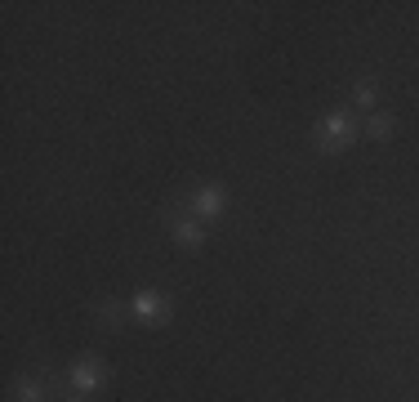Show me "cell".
Segmentation results:
<instances>
[{
  "instance_id": "8",
  "label": "cell",
  "mask_w": 419,
  "mask_h": 402,
  "mask_svg": "<svg viewBox=\"0 0 419 402\" xmlns=\"http://www.w3.org/2000/svg\"><path fill=\"white\" fill-rule=\"evenodd\" d=\"M98 322H103V326H121V309H116V304H103V309H98Z\"/></svg>"
},
{
  "instance_id": "6",
  "label": "cell",
  "mask_w": 419,
  "mask_h": 402,
  "mask_svg": "<svg viewBox=\"0 0 419 402\" xmlns=\"http://www.w3.org/2000/svg\"><path fill=\"white\" fill-rule=\"evenodd\" d=\"M18 402H45V384L41 380H23L18 384Z\"/></svg>"
},
{
  "instance_id": "10",
  "label": "cell",
  "mask_w": 419,
  "mask_h": 402,
  "mask_svg": "<svg viewBox=\"0 0 419 402\" xmlns=\"http://www.w3.org/2000/svg\"><path fill=\"white\" fill-rule=\"evenodd\" d=\"M63 402H85V398H63Z\"/></svg>"
},
{
  "instance_id": "9",
  "label": "cell",
  "mask_w": 419,
  "mask_h": 402,
  "mask_svg": "<svg viewBox=\"0 0 419 402\" xmlns=\"http://www.w3.org/2000/svg\"><path fill=\"white\" fill-rule=\"evenodd\" d=\"M357 103H361V108L375 103V86H371V81H361V86H357Z\"/></svg>"
},
{
  "instance_id": "3",
  "label": "cell",
  "mask_w": 419,
  "mask_h": 402,
  "mask_svg": "<svg viewBox=\"0 0 419 402\" xmlns=\"http://www.w3.org/2000/svg\"><path fill=\"white\" fill-rule=\"evenodd\" d=\"M72 380L80 384V389H98L103 384V362H94V358H80L72 366Z\"/></svg>"
},
{
  "instance_id": "5",
  "label": "cell",
  "mask_w": 419,
  "mask_h": 402,
  "mask_svg": "<svg viewBox=\"0 0 419 402\" xmlns=\"http://www.w3.org/2000/svg\"><path fill=\"white\" fill-rule=\"evenodd\" d=\"M134 313H139V317H157V313H161V299H157V291L134 295Z\"/></svg>"
},
{
  "instance_id": "4",
  "label": "cell",
  "mask_w": 419,
  "mask_h": 402,
  "mask_svg": "<svg viewBox=\"0 0 419 402\" xmlns=\"http://www.w3.org/2000/svg\"><path fill=\"white\" fill-rule=\"evenodd\" d=\"M219 206H223V197H219V188H214V183H206V188L192 197V210L201 215V220H214V215H219Z\"/></svg>"
},
{
  "instance_id": "2",
  "label": "cell",
  "mask_w": 419,
  "mask_h": 402,
  "mask_svg": "<svg viewBox=\"0 0 419 402\" xmlns=\"http://www.w3.org/2000/svg\"><path fill=\"white\" fill-rule=\"evenodd\" d=\"M170 232H174L179 242H188V246L206 242V224H201V220H192V215H174V220H170Z\"/></svg>"
},
{
  "instance_id": "7",
  "label": "cell",
  "mask_w": 419,
  "mask_h": 402,
  "mask_svg": "<svg viewBox=\"0 0 419 402\" xmlns=\"http://www.w3.org/2000/svg\"><path fill=\"white\" fill-rule=\"evenodd\" d=\"M371 134H375V139L393 134V116H388V112H375V116H371Z\"/></svg>"
},
{
  "instance_id": "1",
  "label": "cell",
  "mask_w": 419,
  "mask_h": 402,
  "mask_svg": "<svg viewBox=\"0 0 419 402\" xmlns=\"http://www.w3.org/2000/svg\"><path fill=\"white\" fill-rule=\"evenodd\" d=\"M353 139H357V125H353L348 112H330L322 121V130H317V148H322V153H339V148H348Z\"/></svg>"
}]
</instances>
